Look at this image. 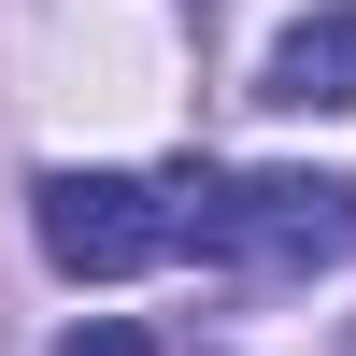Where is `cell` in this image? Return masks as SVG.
I'll use <instances>...</instances> for the list:
<instances>
[{"instance_id": "cell-1", "label": "cell", "mask_w": 356, "mask_h": 356, "mask_svg": "<svg viewBox=\"0 0 356 356\" xmlns=\"http://www.w3.org/2000/svg\"><path fill=\"white\" fill-rule=\"evenodd\" d=\"M186 200V257L228 271H328L356 257V186L342 171H171Z\"/></svg>"}, {"instance_id": "cell-2", "label": "cell", "mask_w": 356, "mask_h": 356, "mask_svg": "<svg viewBox=\"0 0 356 356\" xmlns=\"http://www.w3.org/2000/svg\"><path fill=\"white\" fill-rule=\"evenodd\" d=\"M29 228H43V257L72 285H129V271H157V257H186L171 171H43V186H29Z\"/></svg>"}, {"instance_id": "cell-3", "label": "cell", "mask_w": 356, "mask_h": 356, "mask_svg": "<svg viewBox=\"0 0 356 356\" xmlns=\"http://www.w3.org/2000/svg\"><path fill=\"white\" fill-rule=\"evenodd\" d=\"M257 100H271V114H356V0L300 15L271 57H257Z\"/></svg>"}, {"instance_id": "cell-4", "label": "cell", "mask_w": 356, "mask_h": 356, "mask_svg": "<svg viewBox=\"0 0 356 356\" xmlns=\"http://www.w3.org/2000/svg\"><path fill=\"white\" fill-rule=\"evenodd\" d=\"M57 356H157V342H143V328H114V314H100V328H72Z\"/></svg>"}]
</instances>
